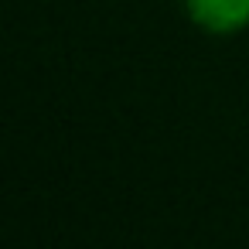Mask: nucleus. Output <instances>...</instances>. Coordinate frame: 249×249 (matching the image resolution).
Instances as JSON below:
<instances>
[{"label": "nucleus", "instance_id": "1", "mask_svg": "<svg viewBox=\"0 0 249 249\" xmlns=\"http://www.w3.org/2000/svg\"><path fill=\"white\" fill-rule=\"evenodd\" d=\"M195 28L215 38H232L249 28V0H181Z\"/></svg>", "mask_w": 249, "mask_h": 249}]
</instances>
